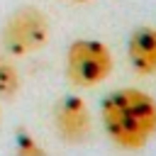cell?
<instances>
[{"mask_svg": "<svg viewBox=\"0 0 156 156\" xmlns=\"http://www.w3.org/2000/svg\"><path fill=\"white\" fill-rule=\"evenodd\" d=\"M71 2H90V0H71Z\"/></svg>", "mask_w": 156, "mask_h": 156, "instance_id": "cell-8", "label": "cell"}, {"mask_svg": "<svg viewBox=\"0 0 156 156\" xmlns=\"http://www.w3.org/2000/svg\"><path fill=\"white\" fill-rule=\"evenodd\" d=\"M49 41V20L39 7L15 10L2 27V46L12 56H27L44 49Z\"/></svg>", "mask_w": 156, "mask_h": 156, "instance_id": "cell-3", "label": "cell"}, {"mask_svg": "<svg viewBox=\"0 0 156 156\" xmlns=\"http://www.w3.org/2000/svg\"><path fill=\"white\" fill-rule=\"evenodd\" d=\"M112 73V51L98 39H76L66 51V76L78 88H95Z\"/></svg>", "mask_w": 156, "mask_h": 156, "instance_id": "cell-2", "label": "cell"}, {"mask_svg": "<svg viewBox=\"0 0 156 156\" xmlns=\"http://www.w3.org/2000/svg\"><path fill=\"white\" fill-rule=\"evenodd\" d=\"M127 56L132 68L139 76H154L156 73V29L154 27L134 29L127 41Z\"/></svg>", "mask_w": 156, "mask_h": 156, "instance_id": "cell-5", "label": "cell"}, {"mask_svg": "<svg viewBox=\"0 0 156 156\" xmlns=\"http://www.w3.org/2000/svg\"><path fill=\"white\" fill-rule=\"evenodd\" d=\"M102 127L110 141L124 151H139L156 134V100L136 88H119L100 105Z\"/></svg>", "mask_w": 156, "mask_h": 156, "instance_id": "cell-1", "label": "cell"}, {"mask_svg": "<svg viewBox=\"0 0 156 156\" xmlns=\"http://www.w3.org/2000/svg\"><path fill=\"white\" fill-rule=\"evenodd\" d=\"M17 90H20V73L7 58L0 56V95L10 100L17 95Z\"/></svg>", "mask_w": 156, "mask_h": 156, "instance_id": "cell-6", "label": "cell"}, {"mask_svg": "<svg viewBox=\"0 0 156 156\" xmlns=\"http://www.w3.org/2000/svg\"><path fill=\"white\" fill-rule=\"evenodd\" d=\"M54 124L63 141H68V144L85 141L93 132V119H90V110H88L85 100L78 95L61 98L54 107Z\"/></svg>", "mask_w": 156, "mask_h": 156, "instance_id": "cell-4", "label": "cell"}, {"mask_svg": "<svg viewBox=\"0 0 156 156\" xmlns=\"http://www.w3.org/2000/svg\"><path fill=\"white\" fill-rule=\"evenodd\" d=\"M15 156H46L44 146H39L34 141V136L27 129L17 132V141H15Z\"/></svg>", "mask_w": 156, "mask_h": 156, "instance_id": "cell-7", "label": "cell"}]
</instances>
